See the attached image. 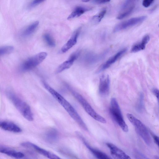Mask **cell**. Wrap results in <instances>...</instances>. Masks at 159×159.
Returning <instances> with one entry per match:
<instances>
[{"label": "cell", "instance_id": "484cf974", "mask_svg": "<svg viewBox=\"0 0 159 159\" xmlns=\"http://www.w3.org/2000/svg\"><path fill=\"white\" fill-rule=\"evenodd\" d=\"M154 0H143V6L145 7H148L153 3Z\"/></svg>", "mask_w": 159, "mask_h": 159}, {"label": "cell", "instance_id": "e0dca14e", "mask_svg": "<svg viewBox=\"0 0 159 159\" xmlns=\"http://www.w3.org/2000/svg\"><path fill=\"white\" fill-rule=\"evenodd\" d=\"M0 152L17 159L22 158L24 157V154L21 152L1 145H0Z\"/></svg>", "mask_w": 159, "mask_h": 159}, {"label": "cell", "instance_id": "ba28073f", "mask_svg": "<svg viewBox=\"0 0 159 159\" xmlns=\"http://www.w3.org/2000/svg\"><path fill=\"white\" fill-rule=\"evenodd\" d=\"M24 147L32 148L40 154L48 158L52 159H58L60 158L56 155L40 148L37 145L30 142H25L21 143Z\"/></svg>", "mask_w": 159, "mask_h": 159}, {"label": "cell", "instance_id": "d6986e66", "mask_svg": "<svg viewBox=\"0 0 159 159\" xmlns=\"http://www.w3.org/2000/svg\"><path fill=\"white\" fill-rule=\"evenodd\" d=\"M58 134L55 129L52 128L48 129L45 134V139L46 141L50 143L55 142L57 140Z\"/></svg>", "mask_w": 159, "mask_h": 159}, {"label": "cell", "instance_id": "4fadbf2b", "mask_svg": "<svg viewBox=\"0 0 159 159\" xmlns=\"http://www.w3.org/2000/svg\"><path fill=\"white\" fill-rule=\"evenodd\" d=\"M110 80L107 75H103L100 79L99 91L100 94L103 96L107 95L110 89Z\"/></svg>", "mask_w": 159, "mask_h": 159}, {"label": "cell", "instance_id": "7c38bea8", "mask_svg": "<svg viewBox=\"0 0 159 159\" xmlns=\"http://www.w3.org/2000/svg\"><path fill=\"white\" fill-rule=\"evenodd\" d=\"M106 144L110 150L111 155L114 158L131 159L125 152L113 144L107 143Z\"/></svg>", "mask_w": 159, "mask_h": 159}, {"label": "cell", "instance_id": "7a4b0ae2", "mask_svg": "<svg viewBox=\"0 0 159 159\" xmlns=\"http://www.w3.org/2000/svg\"><path fill=\"white\" fill-rule=\"evenodd\" d=\"M7 95L15 107L25 118L29 121L33 120V115L28 104L11 92H8Z\"/></svg>", "mask_w": 159, "mask_h": 159}, {"label": "cell", "instance_id": "44dd1931", "mask_svg": "<svg viewBox=\"0 0 159 159\" xmlns=\"http://www.w3.org/2000/svg\"><path fill=\"white\" fill-rule=\"evenodd\" d=\"M39 24L38 21H36L26 27L23 31L22 35L24 36H29L35 31Z\"/></svg>", "mask_w": 159, "mask_h": 159}, {"label": "cell", "instance_id": "f546056e", "mask_svg": "<svg viewBox=\"0 0 159 159\" xmlns=\"http://www.w3.org/2000/svg\"><path fill=\"white\" fill-rule=\"evenodd\" d=\"M152 92L158 100V90L157 89L154 88L152 90Z\"/></svg>", "mask_w": 159, "mask_h": 159}, {"label": "cell", "instance_id": "4dcf8cb0", "mask_svg": "<svg viewBox=\"0 0 159 159\" xmlns=\"http://www.w3.org/2000/svg\"><path fill=\"white\" fill-rule=\"evenodd\" d=\"M152 137L155 143L158 146H159V138L157 136L155 135H153Z\"/></svg>", "mask_w": 159, "mask_h": 159}, {"label": "cell", "instance_id": "cb8c5ba5", "mask_svg": "<svg viewBox=\"0 0 159 159\" xmlns=\"http://www.w3.org/2000/svg\"><path fill=\"white\" fill-rule=\"evenodd\" d=\"M106 11V9L102 10L98 15L95 16L93 17L92 21L93 22H99L104 17Z\"/></svg>", "mask_w": 159, "mask_h": 159}, {"label": "cell", "instance_id": "3957f363", "mask_svg": "<svg viewBox=\"0 0 159 159\" xmlns=\"http://www.w3.org/2000/svg\"><path fill=\"white\" fill-rule=\"evenodd\" d=\"M67 89L74 97L82 106L85 111L96 120L102 123L107 122L106 120L97 113L85 98L80 94L75 91L68 85H66Z\"/></svg>", "mask_w": 159, "mask_h": 159}, {"label": "cell", "instance_id": "30bf717a", "mask_svg": "<svg viewBox=\"0 0 159 159\" xmlns=\"http://www.w3.org/2000/svg\"><path fill=\"white\" fill-rule=\"evenodd\" d=\"M76 133L78 137L81 140L85 146L97 158L99 159H109L111 158L105 153L91 146L80 133L79 132H76Z\"/></svg>", "mask_w": 159, "mask_h": 159}, {"label": "cell", "instance_id": "9a60e30c", "mask_svg": "<svg viewBox=\"0 0 159 159\" xmlns=\"http://www.w3.org/2000/svg\"><path fill=\"white\" fill-rule=\"evenodd\" d=\"M107 53V52L100 54H96L91 52L86 53L84 57V62L87 64L92 65L95 64L102 59Z\"/></svg>", "mask_w": 159, "mask_h": 159}, {"label": "cell", "instance_id": "603a6c76", "mask_svg": "<svg viewBox=\"0 0 159 159\" xmlns=\"http://www.w3.org/2000/svg\"><path fill=\"white\" fill-rule=\"evenodd\" d=\"M137 0H125L122 6L121 11L134 8V3Z\"/></svg>", "mask_w": 159, "mask_h": 159}, {"label": "cell", "instance_id": "d4e9b609", "mask_svg": "<svg viewBox=\"0 0 159 159\" xmlns=\"http://www.w3.org/2000/svg\"><path fill=\"white\" fill-rule=\"evenodd\" d=\"M13 46H7L0 47V56L11 52L13 50Z\"/></svg>", "mask_w": 159, "mask_h": 159}, {"label": "cell", "instance_id": "8fae6325", "mask_svg": "<svg viewBox=\"0 0 159 159\" xmlns=\"http://www.w3.org/2000/svg\"><path fill=\"white\" fill-rule=\"evenodd\" d=\"M79 51L75 52L72 54L68 59L61 64L55 71L56 74H58L70 68L73 64L75 61L80 55Z\"/></svg>", "mask_w": 159, "mask_h": 159}, {"label": "cell", "instance_id": "7402d4cb", "mask_svg": "<svg viewBox=\"0 0 159 159\" xmlns=\"http://www.w3.org/2000/svg\"><path fill=\"white\" fill-rule=\"evenodd\" d=\"M44 40L46 43L50 47L55 46V42L53 37L48 33H45L43 36Z\"/></svg>", "mask_w": 159, "mask_h": 159}, {"label": "cell", "instance_id": "52a82bcc", "mask_svg": "<svg viewBox=\"0 0 159 159\" xmlns=\"http://www.w3.org/2000/svg\"><path fill=\"white\" fill-rule=\"evenodd\" d=\"M147 18L146 16H143L130 19L116 25L113 31L115 32H117L136 25L143 22Z\"/></svg>", "mask_w": 159, "mask_h": 159}, {"label": "cell", "instance_id": "ffe728a7", "mask_svg": "<svg viewBox=\"0 0 159 159\" xmlns=\"http://www.w3.org/2000/svg\"><path fill=\"white\" fill-rule=\"evenodd\" d=\"M90 9L81 6L77 7L74 9L72 12L68 17L67 19L69 20L79 17Z\"/></svg>", "mask_w": 159, "mask_h": 159}, {"label": "cell", "instance_id": "5bb4252c", "mask_svg": "<svg viewBox=\"0 0 159 159\" xmlns=\"http://www.w3.org/2000/svg\"><path fill=\"white\" fill-rule=\"evenodd\" d=\"M80 30L81 28L80 27L74 32L70 38L61 48V52H66L76 44Z\"/></svg>", "mask_w": 159, "mask_h": 159}, {"label": "cell", "instance_id": "5b68a950", "mask_svg": "<svg viewBox=\"0 0 159 159\" xmlns=\"http://www.w3.org/2000/svg\"><path fill=\"white\" fill-rule=\"evenodd\" d=\"M110 107V113L113 119L124 132H128V126L124 120L119 106L115 98L111 99Z\"/></svg>", "mask_w": 159, "mask_h": 159}, {"label": "cell", "instance_id": "4316f807", "mask_svg": "<svg viewBox=\"0 0 159 159\" xmlns=\"http://www.w3.org/2000/svg\"><path fill=\"white\" fill-rule=\"evenodd\" d=\"M143 94H141L140 96L139 100V102L138 104V110L140 111L142 110L143 107Z\"/></svg>", "mask_w": 159, "mask_h": 159}, {"label": "cell", "instance_id": "1f68e13d", "mask_svg": "<svg viewBox=\"0 0 159 159\" xmlns=\"http://www.w3.org/2000/svg\"><path fill=\"white\" fill-rule=\"evenodd\" d=\"M82 1L84 2H87L89 1L90 0H81Z\"/></svg>", "mask_w": 159, "mask_h": 159}, {"label": "cell", "instance_id": "83f0119b", "mask_svg": "<svg viewBox=\"0 0 159 159\" xmlns=\"http://www.w3.org/2000/svg\"><path fill=\"white\" fill-rule=\"evenodd\" d=\"M45 0H34L30 3V6L31 7H34L39 4Z\"/></svg>", "mask_w": 159, "mask_h": 159}, {"label": "cell", "instance_id": "277c9868", "mask_svg": "<svg viewBox=\"0 0 159 159\" xmlns=\"http://www.w3.org/2000/svg\"><path fill=\"white\" fill-rule=\"evenodd\" d=\"M126 116L128 120L134 126L137 132L144 142L148 145H150L152 139L145 125L131 114L127 113Z\"/></svg>", "mask_w": 159, "mask_h": 159}, {"label": "cell", "instance_id": "9c48e42d", "mask_svg": "<svg viewBox=\"0 0 159 159\" xmlns=\"http://www.w3.org/2000/svg\"><path fill=\"white\" fill-rule=\"evenodd\" d=\"M127 49L124 48L118 52L103 64L97 70L99 73L109 68L120 58L126 52Z\"/></svg>", "mask_w": 159, "mask_h": 159}, {"label": "cell", "instance_id": "f1b7e54d", "mask_svg": "<svg viewBox=\"0 0 159 159\" xmlns=\"http://www.w3.org/2000/svg\"><path fill=\"white\" fill-rule=\"evenodd\" d=\"M111 0H95L94 2L98 4H102L108 2Z\"/></svg>", "mask_w": 159, "mask_h": 159}, {"label": "cell", "instance_id": "2e32d148", "mask_svg": "<svg viewBox=\"0 0 159 159\" xmlns=\"http://www.w3.org/2000/svg\"><path fill=\"white\" fill-rule=\"evenodd\" d=\"M0 128L10 132L18 133L22 131L21 129L14 123L6 121H0Z\"/></svg>", "mask_w": 159, "mask_h": 159}, {"label": "cell", "instance_id": "8992f818", "mask_svg": "<svg viewBox=\"0 0 159 159\" xmlns=\"http://www.w3.org/2000/svg\"><path fill=\"white\" fill-rule=\"evenodd\" d=\"M47 53L41 52L27 59L22 64L21 69L24 71L30 70L40 64L45 59Z\"/></svg>", "mask_w": 159, "mask_h": 159}, {"label": "cell", "instance_id": "6da1fadb", "mask_svg": "<svg viewBox=\"0 0 159 159\" xmlns=\"http://www.w3.org/2000/svg\"><path fill=\"white\" fill-rule=\"evenodd\" d=\"M42 83L45 89L52 95L67 111L70 117L83 129L87 130L88 128L84 122L77 111L71 104L45 81Z\"/></svg>", "mask_w": 159, "mask_h": 159}, {"label": "cell", "instance_id": "ac0fdd59", "mask_svg": "<svg viewBox=\"0 0 159 159\" xmlns=\"http://www.w3.org/2000/svg\"><path fill=\"white\" fill-rule=\"evenodd\" d=\"M150 36L146 35L143 38L139 43L135 44L131 48V51L132 52H136L144 49L146 46L150 39Z\"/></svg>", "mask_w": 159, "mask_h": 159}]
</instances>
